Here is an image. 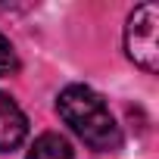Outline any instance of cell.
Segmentation results:
<instances>
[{"instance_id": "6da1fadb", "label": "cell", "mask_w": 159, "mask_h": 159, "mask_svg": "<svg viewBox=\"0 0 159 159\" xmlns=\"http://www.w3.org/2000/svg\"><path fill=\"white\" fill-rule=\"evenodd\" d=\"M59 119L97 153H112L122 147V128L112 119L106 100L88 84H69L56 97Z\"/></svg>"}, {"instance_id": "7a4b0ae2", "label": "cell", "mask_w": 159, "mask_h": 159, "mask_svg": "<svg viewBox=\"0 0 159 159\" xmlns=\"http://www.w3.org/2000/svg\"><path fill=\"white\" fill-rule=\"evenodd\" d=\"M156 28H159V10L153 3L137 7L128 16L125 25V50L134 59V66H140L143 72H156L159 69V41H156Z\"/></svg>"}, {"instance_id": "3957f363", "label": "cell", "mask_w": 159, "mask_h": 159, "mask_svg": "<svg viewBox=\"0 0 159 159\" xmlns=\"http://www.w3.org/2000/svg\"><path fill=\"white\" fill-rule=\"evenodd\" d=\"M28 134V122H25V112L16 106L13 97H7L0 91V153H10L16 150Z\"/></svg>"}, {"instance_id": "277c9868", "label": "cell", "mask_w": 159, "mask_h": 159, "mask_svg": "<svg viewBox=\"0 0 159 159\" xmlns=\"http://www.w3.org/2000/svg\"><path fill=\"white\" fill-rule=\"evenodd\" d=\"M28 159H75V153H72V143H69L62 134L47 131V134H41V137L31 143Z\"/></svg>"}, {"instance_id": "5b68a950", "label": "cell", "mask_w": 159, "mask_h": 159, "mask_svg": "<svg viewBox=\"0 0 159 159\" xmlns=\"http://www.w3.org/2000/svg\"><path fill=\"white\" fill-rule=\"evenodd\" d=\"M19 69V59H16V50H13V44L0 34V78L3 75H13Z\"/></svg>"}]
</instances>
